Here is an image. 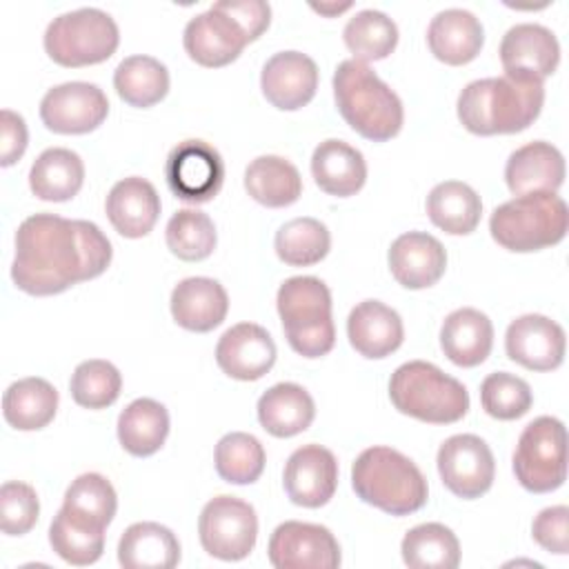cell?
I'll use <instances>...</instances> for the list:
<instances>
[{
	"instance_id": "cell-1",
	"label": "cell",
	"mask_w": 569,
	"mask_h": 569,
	"mask_svg": "<svg viewBox=\"0 0 569 569\" xmlns=\"http://www.w3.org/2000/svg\"><path fill=\"white\" fill-rule=\"evenodd\" d=\"M111 253V242L98 224L33 213L16 231L11 280L29 296H56L104 273Z\"/></svg>"
},
{
	"instance_id": "cell-2",
	"label": "cell",
	"mask_w": 569,
	"mask_h": 569,
	"mask_svg": "<svg viewBox=\"0 0 569 569\" xmlns=\"http://www.w3.org/2000/svg\"><path fill=\"white\" fill-rule=\"evenodd\" d=\"M542 104V80L505 73L469 82L458 96V120L476 136L518 133L533 124Z\"/></svg>"
},
{
	"instance_id": "cell-3",
	"label": "cell",
	"mask_w": 569,
	"mask_h": 569,
	"mask_svg": "<svg viewBox=\"0 0 569 569\" xmlns=\"http://www.w3.org/2000/svg\"><path fill=\"white\" fill-rule=\"evenodd\" d=\"M333 98L345 122L367 140L387 142L402 129L398 93L358 60H342L333 73Z\"/></svg>"
},
{
	"instance_id": "cell-4",
	"label": "cell",
	"mask_w": 569,
	"mask_h": 569,
	"mask_svg": "<svg viewBox=\"0 0 569 569\" xmlns=\"http://www.w3.org/2000/svg\"><path fill=\"white\" fill-rule=\"evenodd\" d=\"M356 496L391 516H409L427 505L429 487L418 465L391 447L365 449L351 467Z\"/></svg>"
},
{
	"instance_id": "cell-5",
	"label": "cell",
	"mask_w": 569,
	"mask_h": 569,
	"mask_svg": "<svg viewBox=\"0 0 569 569\" xmlns=\"http://www.w3.org/2000/svg\"><path fill=\"white\" fill-rule=\"evenodd\" d=\"M389 398L400 413L429 425H451L469 411L465 385L425 360H409L391 373Z\"/></svg>"
},
{
	"instance_id": "cell-6",
	"label": "cell",
	"mask_w": 569,
	"mask_h": 569,
	"mask_svg": "<svg viewBox=\"0 0 569 569\" xmlns=\"http://www.w3.org/2000/svg\"><path fill=\"white\" fill-rule=\"evenodd\" d=\"M276 307L289 347L305 358L327 356L336 345L331 291L316 276L287 278L276 296Z\"/></svg>"
},
{
	"instance_id": "cell-7",
	"label": "cell",
	"mask_w": 569,
	"mask_h": 569,
	"mask_svg": "<svg viewBox=\"0 0 569 569\" xmlns=\"http://www.w3.org/2000/svg\"><path fill=\"white\" fill-rule=\"evenodd\" d=\"M569 229L567 202L556 193L516 196L493 209L491 238L507 251L529 253L558 244Z\"/></svg>"
},
{
	"instance_id": "cell-8",
	"label": "cell",
	"mask_w": 569,
	"mask_h": 569,
	"mask_svg": "<svg viewBox=\"0 0 569 569\" xmlns=\"http://www.w3.org/2000/svg\"><path fill=\"white\" fill-rule=\"evenodd\" d=\"M44 51L60 67H87L109 60L120 31L116 20L96 7H82L53 18L44 31Z\"/></svg>"
},
{
	"instance_id": "cell-9",
	"label": "cell",
	"mask_w": 569,
	"mask_h": 569,
	"mask_svg": "<svg viewBox=\"0 0 569 569\" xmlns=\"http://www.w3.org/2000/svg\"><path fill=\"white\" fill-rule=\"evenodd\" d=\"M516 480L531 493H549L567 478V431L553 416L531 420L513 451Z\"/></svg>"
},
{
	"instance_id": "cell-10",
	"label": "cell",
	"mask_w": 569,
	"mask_h": 569,
	"mask_svg": "<svg viewBox=\"0 0 569 569\" xmlns=\"http://www.w3.org/2000/svg\"><path fill=\"white\" fill-rule=\"evenodd\" d=\"M198 536L209 556L229 562L242 560L256 547V509L236 496H216L200 511Z\"/></svg>"
},
{
	"instance_id": "cell-11",
	"label": "cell",
	"mask_w": 569,
	"mask_h": 569,
	"mask_svg": "<svg viewBox=\"0 0 569 569\" xmlns=\"http://www.w3.org/2000/svg\"><path fill=\"white\" fill-rule=\"evenodd\" d=\"M164 178L178 200L202 204L218 196L224 182V162L209 142L184 140L169 151Z\"/></svg>"
},
{
	"instance_id": "cell-12",
	"label": "cell",
	"mask_w": 569,
	"mask_h": 569,
	"mask_svg": "<svg viewBox=\"0 0 569 569\" xmlns=\"http://www.w3.org/2000/svg\"><path fill=\"white\" fill-rule=\"evenodd\" d=\"M436 462L442 485L462 500L480 498L493 485L496 460L480 436L458 433L447 438L438 449Z\"/></svg>"
},
{
	"instance_id": "cell-13",
	"label": "cell",
	"mask_w": 569,
	"mask_h": 569,
	"mask_svg": "<svg viewBox=\"0 0 569 569\" xmlns=\"http://www.w3.org/2000/svg\"><path fill=\"white\" fill-rule=\"evenodd\" d=\"M109 113L104 91L93 82H62L40 100L42 124L62 136H78L98 129Z\"/></svg>"
},
{
	"instance_id": "cell-14",
	"label": "cell",
	"mask_w": 569,
	"mask_h": 569,
	"mask_svg": "<svg viewBox=\"0 0 569 569\" xmlns=\"http://www.w3.org/2000/svg\"><path fill=\"white\" fill-rule=\"evenodd\" d=\"M269 562L276 569H336L340 545L336 536L313 522L287 520L269 538Z\"/></svg>"
},
{
	"instance_id": "cell-15",
	"label": "cell",
	"mask_w": 569,
	"mask_h": 569,
	"mask_svg": "<svg viewBox=\"0 0 569 569\" xmlns=\"http://www.w3.org/2000/svg\"><path fill=\"white\" fill-rule=\"evenodd\" d=\"M565 329L540 313H527L507 327L505 351L509 360L529 371H551L565 360Z\"/></svg>"
},
{
	"instance_id": "cell-16",
	"label": "cell",
	"mask_w": 569,
	"mask_h": 569,
	"mask_svg": "<svg viewBox=\"0 0 569 569\" xmlns=\"http://www.w3.org/2000/svg\"><path fill=\"white\" fill-rule=\"evenodd\" d=\"M282 485L293 505L318 509L327 505L336 493L338 460L327 447H298L284 465Z\"/></svg>"
},
{
	"instance_id": "cell-17",
	"label": "cell",
	"mask_w": 569,
	"mask_h": 569,
	"mask_svg": "<svg viewBox=\"0 0 569 569\" xmlns=\"http://www.w3.org/2000/svg\"><path fill=\"white\" fill-rule=\"evenodd\" d=\"M182 44L193 62L213 69L233 62L249 40L231 16L211 4L204 13H198L187 22Z\"/></svg>"
},
{
	"instance_id": "cell-18",
	"label": "cell",
	"mask_w": 569,
	"mask_h": 569,
	"mask_svg": "<svg viewBox=\"0 0 569 569\" xmlns=\"http://www.w3.org/2000/svg\"><path fill=\"white\" fill-rule=\"evenodd\" d=\"M260 89L267 102L280 111L302 109L316 96L318 67L307 53L278 51L262 67Z\"/></svg>"
},
{
	"instance_id": "cell-19",
	"label": "cell",
	"mask_w": 569,
	"mask_h": 569,
	"mask_svg": "<svg viewBox=\"0 0 569 569\" xmlns=\"http://www.w3.org/2000/svg\"><path fill=\"white\" fill-rule=\"evenodd\" d=\"M505 73L545 80L560 62V44L551 29L536 22L513 24L500 42Z\"/></svg>"
},
{
	"instance_id": "cell-20",
	"label": "cell",
	"mask_w": 569,
	"mask_h": 569,
	"mask_svg": "<svg viewBox=\"0 0 569 569\" xmlns=\"http://www.w3.org/2000/svg\"><path fill=\"white\" fill-rule=\"evenodd\" d=\"M276 342L269 331L256 322H238L227 329L216 345L218 367L236 380H258L276 362Z\"/></svg>"
},
{
	"instance_id": "cell-21",
	"label": "cell",
	"mask_w": 569,
	"mask_h": 569,
	"mask_svg": "<svg viewBox=\"0 0 569 569\" xmlns=\"http://www.w3.org/2000/svg\"><path fill=\"white\" fill-rule=\"evenodd\" d=\"M389 269L405 289H427L445 276L447 251L431 233L407 231L389 247Z\"/></svg>"
},
{
	"instance_id": "cell-22",
	"label": "cell",
	"mask_w": 569,
	"mask_h": 569,
	"mask_svg": "<svg viewBox=\"0 0 569 569\" xmlns=\"http://www.w3.org/2000/svg\"><path fill=\"white\" fill-rule=\"evenodd\" d=\"M505 182L513 196L556 193L565 182V158L551 142H527L509 156Z\"/></svg>"
},
{
	"instance_id": "cell-23",
	"label": "cell",
	"mask_w": 569,
	"mask_h": 569,
	"mask_svg": "<svg viewBox=\"0 0 569 569\" xmlns=\"http://www.w3.org/2000/svg\"><path fill=\"white\" fill-rule=\"evenodd\" d=\"M349 345L369 360L391 356L405 340L402 318L380 300L358 302L347 318Z\"/></svg>"
},
{
	"instance_id": "cell-24",
	"label": "cell",
	"mask_w": 569,
	"mask_h": 569,
	"mask_svg": "<svg viewBox=\"0 0 569 569\" xmlns=\"http://www.w3.org/2000/svg\"><path fill=\"white\" fill-rule=\"evenodd\" d=\"M104 211L120 236L142 238L158 222L160 196L149 180L129 176L111 187L104 200Z\"/></svg>"
},
{
	"instance_id": "cell-25",
	"label": "cell",
	"mask_w": 569,
	"mask_h": 569,
	"mask_svg": "<svg viewBox=\"0 0 569 569\" xmlns=\"http://www.w3.org/2000/svg\"><path fill=\"white\" fill-rule=\"evenodd\" d=\"M171 316L173 320L196 333H207L222 325L229 311V296L224 287L204 276L184 278L171 291Z\"/></svg>"
},
{
	"instance_id": "cell-26",
	"label": "cell",
	"mask_w": 569,
	"mask_h": 569,
	"mask_svg": "<svg viewBox=\"0 0 569 569\" xmlns=\"http://www.w3.org/2000/svg\"><path fill=\"white\" fill-rule=\"evenodd\" d=\"M427 44L433 58L445 64L460 67L471 62L482 44V22L467 9H445L436 13L427 29Z\"/></svg>"
},
{
	"instance_id": "cell-27",
	"label": "cell",
	"mask_w": 569,
	"mask_h": 569,
	"mask_svg": "<svg viewBox=\"0 0 569 569\" xmlns=\"http://www.w3.org/2000/svg\"><path fill=\"white\" fill-rule=\"evenodd\" d=\"M311 176L316 184L336 198H349L365 187V156L345 140L329 138L313 149Z\"/></svg>"
},
{
	"instance_id": "cell-28",
	"label": "cell",
	"mask_w": 569,
	"mask_h": 569,
	"mask_svg": "<svg viewBox=\"0 0 569 569\" xmlns=\"http://www.w3.org/2000/svg\"><path fill=\"white\" fill-rule=\"evenodd\" d=\"M493 347V325L487 313L462 307L451 311L440 327V349L458 367H478Z\"/></svg>"
},
{
	"instance_id": "cell-29",
	"label": "cell",
	"mask_w": 569,
	"mask_h": 569,
	"mask_svg": "<svg viewBox=\"0 0 569 569\" xmlns=\"http://www.w3.org/2000/svg\"><path fill=\"white\" fill-rule=\"evenodd\" d=\"M316 405L309 391L296 382H278L258 400V420L276 438H291L311 427Z\"/></svg>"
},
{
	"instance_id": "cell-30",
	"label": "cell",
	"mask_w": 569,
	"mask_h": 569,
	"mask_svg": "<svg viewBox=\"0 0 569 569\" xmlns=\"http://www.w3.org/2000/svg\"><path fill=\"white\" fill-rule=\"evenodd\" d=\"M118 562L124 569H171L180 562V542L160 522H133L120 536Z\"/></svg>"
},
{
	"instance_id": "cell-31",
	"label": "cell",
	"mask_w": 569,
	"mask_h": 569,
	"mask_svg": "<svg viewBox=\"0 0 569 569\" xmlns=\"http://www.w3.org/2000/svg\"><path fill=\"white\" fill-rule=\"evenodd\" d=\"M84 182L82 158L64 147L44 149L31 164L29 189L36 198L47 202L71 200Z\"/></svg>"
},
{
	"instance_id": "cell-32",
	"label": "cell",
	"mask_w": 569,
	"mask_h": 569,
	"mask_svg": "<svg viewBox=\"0 0 569 569\" xmlns=\"http://www.w3.org/2000/svg\"><path fill=\"white\" fill-rule=\"evenodd\" d=\"M58 411V391L44 378H22L7 387L2 396L4 420L18 431L47 427Z\"/></svg>"
},
{
	"instance_id": "cell-33",
	"label": "cell",
	"mask_w": 569,
	"mask_h": 569,
	"mask_svg": "<svg viewBox=\"0 0 569 569\" xmlns=\"http://www.w3.org/2000/svg\"><path fill=\"white\" fill-rule=\"evenodd\" d=\"M169 436V411L153 398L129 402L118 416V440L136 458L153 456Z\"/></svg>"
},
{
	"instance_id": "cell-34",
	"label": "cell",
	"mask_w": 569,
	"mask_h": 569,
	"mask_svg": "<svg viewBox=\"0 0 569 569\" xmlns=\"http://www.w3.org/2000/svg\"><path fill=\"white\" fill-rule=\"evenodd\" d=\"M247 193L269 207L280 209L293 204L302 196V178L296 164L282 156H258L244 169Z\"/></svg>"
},
{
	"instance_id": "cell-35",
	"label": "cell",
	"mask_w": 569,
	"mask_h": 569,
	"mask_svg": "<svg viewBox=\"0 0 569 569\" xmlns=\"http://www.w3.org/2000/svg\"><path fill=\"white\" fill-rule=\"evenodd\" d=\"M427 216L445 233L467 236L480 222L482 200L467 182L445 180L429 191Z\"/></svg>"
},
{
	"instance_id": "cell-36",
	"label": "cell",
	"mask_w": 569,
	"mask_h": 569,
	"mask_svg": "<svg viewBox=\"0 0 569 569\" xmlns=\"http://www.w3.org/2000/svg\"><path fill=\"white\" fill-rule=\"evenodd\" d=\"M118 509L113 485L102 473H82L64 491L62 511L78 525L104 531Z\"/></svg>"
},
{
	"instance_id": "cell-37",
	"label": "cell",
	"mask_w": 569,
	"mask_h": 569,
	"mask_svg": "<svg viewBox=\"0 0 569 569\" xmlns=\"http://www.w3.org/2000/svg\"><path fill=\"white\" fill-rule=\"evenodd\" d=\"M113 87L120 100L131 107L147 109L158 104L169 91V71L153 56H129L113 73Z\"/></svg>"
},
{
	"instance_id": "cell-38",
	"label": "cell",
	"mask_w": 569,
	"mask_h": 569,
	"mask_svg": "<svg viewBox=\"0 0 569 569\" xmlns=\"http://www.w3.org/2000/svg\"><path fill=\"white\" fill-rule=\"evenodd\" d=\"M400 553L413 569H456L460 565V542L456 533L440 522H425L409 529Z\"/></svg>"
},
{
	"instance_id": "cell-39",
	"label": "cell",
	"mask_w": 569,
	"mask_h": 569,
	"mask_svg": "<svg viewBox=\"0 0 569 569\" xmlns=\"http://www.w3.org/2000/svg\"><path fill=\"white\" fill-rule=\"evenodd\" d=\"M342 40L353 53V60L367 64L391 56L398 44V27L387 13L378 9H362L345 24Z\"/></svg>"
},
{
	"instance_id": "cell-40",
	"label": "cell",
	"mask_w": 569,
	"mask_h": 569,
	"mask_svg": "<svg viewBox=\"0 0 569 569\" xmlns=\"http://www.w3.org/2000/svg\"><path fill=\"white\" fill-rule=\"evenodd\" d=\"M273 247L284 264L311 267L329 253L331 236L329 229L316 218H293L276 231Z\"/></svg>"
},
{
	"instance_id": "cell-41",
	"label": "cell",
	"mask_w": 569,
	"mask_h": 569,
	"mask_svg": "<svg viewBox=\"0 0 569 569\" xmlns=\"http://www.w3.org/2000/svg\"><path fill=\"white\" fill-rule=\"evenodd\" d=\"M218 476L229 485H251L262 476L264 447L244 431H231L222 436L213 451Z\"/></svg>"
},
{
	"instance_id": "cell-42",
	"label": "cell",
	"mask_w": 569,
	"mask_h": 569,
	"mask_svg": "<svg viewBox=\"0 0 569 569\" xmlns=\"http://www.w3.org/2000/svg\"><path fill=\"white\" fill-rule=\"evenodd\" d=\"M164 240L173 256L184 262H198L213 253L218 236L213 220L204 211L180 209L169 218Z\"/></svg>"
},
{
	"instance_id": "cell-43",
	"label": "cell",
	"mask_w": 569,
	"mask_h": 569,
	"mask_svg": "<svg viewBox=\"0 0 569 569\" xmlns=\"http://www.w3.org/2000/svg\"><path fill=\"white\" fill-rule=\"evenodd\" d=\"M69 389L76 405L84 409H107L120 396L122 376L109 360L93 358L76 367Z\"/></svg>"
},
{
	"instance_id": "cell-44",
	"label": "cell",
	"mask_w": 569,
	"mask_h": 569,
	"mask_svg": "<svg viewBox=\"0 0 569 569\" xmlns=\"http://www.w3.org/2000/svg\"><path fill=\"white\" fill-rule=\"evenodd\" d=\"M51 549L69 565H93L104 551V531L82 527L73 522L62 509L56 513L49 527Z\"/></svg>"
},
{
	"instance_id": "cell-45",
	"label": "cell",
	"mask_w": 569,
	"mask_h": 569,
	"mask_svg": "<svg viewBox=\"0 0 569 569\" xmlns=\"http://www.w3.org/2000/svg\"><path fill=\"white\" fill-rule=\"evenodd\" d=\"M480 402L487 416L496 420H518L531 409L533 393L527 380L507 371H496L482 380Z\"/></svg>"
},
{
	"instance_id": "cell-46",
	"label": "cell",
	"mask_w": 569,
	"mask_h": 569,
	"mask_svg": "<svg viewBox=\"0 0 569 569\" xmlns=\"http://www.w3.org/2000/svg\"><path fill=\"white\" fill-rule=\"evenodd\" d=\"M40 516L38 493L31 485L9 480L0 487V529L7 536H22L33 529Z\"/></svg>"
},
{
	"instance_id": "cell-47",
	"label": "cell",
	"mask_w": 569,
	"mask_h": 569,
	"mask_svg": "<svg viewBox=\"0 0 569 569\" xmlns=\"http://www.w3.org/2000/svg\"><path fill=\"white\" fill-rule=\"evenodd\" d=\"M533 540L558 556L569 553V509L565 505L542 509L531 525Z\"/></svg>"
},
{
	"instance_id": "cell-48",
	"label": "cell",
	"mask_w": 569,
	"mask_h": 569,
	"mask_svg": "<svg viewBox=\"0 0 569 569\" xmlns=\"http://www.w3.org/2000/svg\"><path fill=\"white\" fill-rule=\"evenodd\" d=\"M213 4L238 22V27L244 31L249 42L258 40L271 22V7L264 0H242V2L220 0Z\"/></svg>"
},
{
	"instance_id": "cell-49",
	"label": "cell",
	"mask_w": 569,
	"mask_h": 569,
	"mask_svg": "<svg viewBox=\"0 0 569 569\" xmlns=\"http://www.w3.org/2000/svg\"><path fill=\"white\" fill-rule=\"evenodd\" d=\"M29 133L24 118L11 109L0 111V164L11 167L27 149Z\"/></svg>"
},
{
	"instance_id": "cell-50",
	"label": "cell",
	"mask_w": 569,
	"mask_h": 569,
	"mask_svg": "<svg viewBox=\"0 0 569 569\" xmlns=\"http://www.w3.org/2000/svg\"><path fill=\"white\" fill-rule=\"evenodd\" d=\"M349 7H351V2H342V4H325V2H320V4H311V9H313V11H318V13H322V16H336V13L347 11Z\"/></svg>"
}]
</instances>
